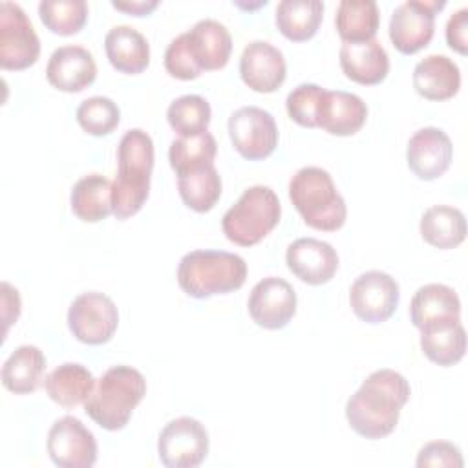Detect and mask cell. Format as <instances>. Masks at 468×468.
<instances>
[{
    "label": "cell",
    "instance_id": "cell-5",
    "mask_svg": "<svg viewBox=\"0 0 468 468\" xmlns=\"http://www.w3.org/2000/svg\"><path fill=\"white\" fill-rule=\"evenodd\" d=\"M289 197L303 221L324 232L338 230L347 218V207L333 177L320 166H303L289 181Z\"/></svg>",
    "mask_w": 468,
    "mask_h": 468
},
{
    "label": "cell",
    "instance_id": "cell-15",
    "mask_svg": "<svg viewBox=\"0 0 468 468\" xmlns=\"http://www.w3.org/2000/svg\"><path fill=\"white\" fill-rule=\"evenodd\" d=\"M453 146L446 132L435 126L417 130L406 148V161L410 170L424 181L441 177L452 165Z\"/></svg>",
    "mask_w": 468,
    "mask_h": 468
},
{
    "label": "cell",
    "instance_id": "cell-40",
    "mask_svg": "<svg viewBox=\"0 0 468 468\" xmlns=\"http://www.w3.org/2000/svg\"><path fill=\"white\" fill-rule=\"evenodd\" d=\"M466 31H468V9L461 7L446 22V42L452 49H455L461 55H466L468 51Z\"/></svg>",
    "mask_w": 468,
    "mask_h": 468
},
{
    "label": "cell",
    "instance_id": "cell-27",
    "mask_svg": "<svg viewBox=\"0 0 468 468\" xmlns=\"http://www.w3.org/2000/svg\"><path fill=\"white\" fill-rule=\"evenodd\" d=\"M95 386L91 371L77 362H66L55 367L46 378L44 388L48 397L64 408H75L90 397Z\"/></svg>",
    "mask_w": 468,
    "mask_h": 468
},
{
    "label": "cell",
    "instance_id": "cell-16",
    "mask_svg": "<svg viewBox=\"0 0 468 468\" xmlns=\"http://www.w3.org/2000/svg\"><path fill=\"white\" fill-rule=\"evenodd\" d=\"M241 80L258 93L276 91L287 75L283 53L265 40H252L239 57Z\"/></svg>",
    "mask_w": 468,
    "mask_h": 468
},
{
    "label": "cell",
    "instance_id": "cell-30",
    "mask_svg": "<svg viewBox=\"0 0 468 468\" xmlns=\"http://www.w3.org/2000/svg\"><path fill=\"white\" fill-rule=\"evenodd\" d=\"M324 18V2L320 0H282L276 5V26L280 33L303 42L316 35Z\"/></svg>",
    "mask_w": 468,
    "mask_h": 468
},
{
    "label": "cell",
    "instance_id": "cell-35",
    "mask_svg": "<svg viewBox=\"0 0 468 468\" xmlns=\"http://www.w3.org/2000/svg\"><path fill=\"white\" fill-rule=\"evenodd\" d=\"M218 152V143L210 132H201L197 135L190 137H179L170 143L168 159L170 166L176 170V174L199 166L214 163Z\"/></svg>",
    "mask_w": 468,
    "mask_h": 468
},
{
    "label": "cell",
    "instance_id": "cell-34",
    "mask_svg": "<svg viewBox=\"0 0 468 468\" xmlns=\"http://www.w3.org/2000/svg\"><path fill=\"white\" fill-rule=\"evenodd\" d=\"M38 15L51 33L68 37L84 27L88 4L84 0H42L38 4Z\"/></svg>",
    "mask_w": 468,
    "mask_h": 468
},
{
    "label": "cell",
    "instance_id": "cell-3",
    "mask_svg": "<svg viewBox=\"0 0 468 468\" xmlns=\"http://www.w3.org/2000/svg\"><path fill=\"white\" fill-rule=\"evenodd\" d=\"M146 395V380L132 366L106 369L84 402L86 415L108 431L122 430L135 406Z\"/></svg>",
    "mask_w": 468,
    "mask_h": 468
},
{
    "label": "cell",
    "instance_id": "cell-26",
    "mask_svg": "<svg viewBox=\"0 0 468 468\" xmlns=\"http://www.w3.org/2000/svg\"><path fill=\"white\" fill-rule=\"evenodd\" d=\"M46 356L37 346H18L2 366V384L16 395L33 393L44 380Z\"/></svg>",
    "mask_w": 468,
    "mask_h": 468
},
{
    "label": "cell",
    "instance_id": "cell-29",
    "mask_svg": "<svg viewBox=\"0 0 468 468\" xmlns=\"http://www.w3.org/2000/svg\"><path fill=\"white\" fill-rule=\"evenodd\" d=\"M419 229L426 243L437 249H453L466 238V218L455 207L435 205L424 210Z\"/></svg>",
    "mask_w": 468,
    "mask_h": 468
},
{
    "label": "cell",
    "instance_id": "cell-9",
    "mask_svg": "<svg viewBox=\"0 0 468 468\" xmlns=\"http://www.w3.org/2000/svg\"><path fill=\"white\" fill-rule=\"evenodd\" d=\"M119 325V311L113 300L102 292L79 294L68 309V327L73 336L90 346L108 342Z\"/></svg>",
    "mask_w": 468,
    "mask_h": 468
},
{
    "label": "cell",
    "instance_id": "cell-22",
    "mask_svg": "<svg viewBox=\"0 0 468 468\" xmlns=\"http://www.w3.org/2000/svg\"><path fill=\"white\" fill-rule=\"evenodd\" d=\"M413 88L428 101L452 99L461 88L459 66L446 55H428L413 69Z\"/></svg>",
    "mask_w": 468,
    "mask_h": 468
},
{
    "label": "cell",
    "instance_id": "cell-13",
    "mask_svg": "<svg viewBox=\"0 0 468 468\" xmlns=\"http://www.w3.org/2000/svg\"><path fill=\"white\" fill-rule=\"evenodd\" d=\"M400 298L399 283L382 271L362 272L349 289V305L353 313L367 322H386L397 309Z\"/></svg>",
    "mask_w": 468,
    "mask_h": 468
},
{
    "label": "cell",
    "instance_id": "cell-14",
    "mask_svg": "<svg viewBox=\"0 0 468 468\" xmlns=\"http://www.w3.org/2000/svg\"><path fill=\"white\" fill-rule=\"evenodd\" d=\"M247 307L260 327L282 329L296 313V292L287 280L267 276L252 287Z\"/></svg>",
    "mask_w": 468,
    "mask_h": 468
},
{
    "label": "cell",
    "instance_id": "cell-31",
    "mask_svg": "<svg viewBox=\"0 0 468 468\" xmlns=\"http://www.w3.org/2000/svg\"><path fill=\"white\" fill-rule=\"evenodd\" d=\"M177 188L188 208L208 212L221 196V177L214 163L192 166L177 174Z\"/></svg>",
    "mask_w": 468,
    "mask_h": 468
},
{
    "label": "cell",
    "instance_id": "cell-33",
    "mask_svg": "<svg viewBox=\"0 0 468 468\" xmlns=\"http://www.w3.org/2000/svg\"><path fill=\"white\" fill-rule=\"evenodd\" d=\"M210 117V104L201 95H181L172 101L166 110L168 124L181 137L207 132Z\"/></svg>",
    "mask_w": 468,
    "mask_h": 468
},
{
    "label": "cell",
    "instance_id": "cell-11",
    "mask_svg": "<svg viewBox=\"0 0 468 468\" xmlns=\"http://www.w3.org/2000/svg\"><path fill=\"white\" fill-rule=\"evenodd\" d=\"M229 135L238 154L249 161L265 159L278 146L276 121L260 106L238 108L229 117Z\"/></svg>",
    "mask_w": 468,
    "mask_h": 468
},
{
    "label": "cell",
    "instance_id": "cell-8",
    "mask_svg": "<svg viewBox=\"0 0 468 468\" xmlns=\"http://www.w3.org/2000/svg\"><path fill=\"white\" fill-rule=\"evenodd\" d=\"M157 453L166 468H196L208 455V431L194 417H177L161 430Z\"/></svg>",
    "mask_w": 468,
    "mask_h": 468
},
{
    "label": "cell",
    "instance_id": "cell-38",
    "mask_svg": "<svg viewBox=\"0 0 468 468\" xmlns=\"http://www.w3.org/2000/svg\"><path fill=\"white\" fill-rule=\"evenodd\" d=\"M165 68L166 71L179 80H192L201 75V68L196 64L185 33L177 35L165 51Z\"/></svg>",
    "mask_w": 468,
    "mask_h": 468
},
{
    "label": "cell",
    "instance_id": "cell-12",
    "mask_svg": "<svg viewBox=\"0 0 468 468\" xmlns=\"http://www.w3.org/2000/svg\"><path fill=\"white\" fill-rule=\"evenodd\" d=\"M46 448L60 468H91L97 461L93 433L73 415H64L51 424Z\"/></svg>",
    "mask_w": 468,
    "mask_h": 468
},
{
    "label": "cell",
    "instance_id": "cell-28",
    "mask_svg": "<svg viewBox=\"0 0 468 468\" xmlns=\"http://www.w3.org/2000/svg\"><path fill=\"white\" fill-rule=\"evenodd\" d=\"M73 214L88 223H97L113 212L112 183L101 174L80 177L69 196Z\"/></svg>",
    "mask_w": 468,
    "mask_h": 468
},
{
    "label": "cell",
    "instance_id": "cell-32",
    "mask_svg": "<svg viewBox=\"0 0 468 468\" xmlns=\"http://www.w3.org/2000/svg\"><path fill=\"white\" fill-rule=\"evenodd\" d=\"M380 13L373 0H342L336 7L335 26L344 42H364L375 38Z\"/></svg>",
    "mask_w": 468,
    "mask_h": 468
},
{
    "label": "cell",
    "instance_id": "cell-2",
    "mask_svg": "<svg viewBox=\"0 0 468 468\" xmlns=\"http://www.w3.org/2000/svg\"><path fill=\"white\" fill-rule=\"evenodd\" d=\"M117 176L112 183L113 216L128 219L137 214L150 194V177L154 168L152 137L141 130H128L117 146Z\"/></svg>",
    "mask_w": 468,
    "mask_h": 468
},
{
    "label": "cell",
    "instance_id": "cell-39",
    "mask_svg": "<svg viewBox=\"0 0 468 468\" xmlns=\"http://www.w3.org/2000/svg\"><path fill=\"white\" fill-rule=\"evenodd\" d=\"M415 464H417L419 468H424V466L463 468V466H464V461H463V453H461L459 446H455L453 442H448V441H431V442H426V444L419 450Z\"/></svg>",
    "mask_w": 468,
    "mask_h": 468
},
{
    "label": "cell",
    "instance_id": "cell-23",
    "mask_svg": "<svg viewBox=\"0 0 468 468\" xmlns=\"http://www.w3.org/2000/svg\"><path fill=\"white\" fill-rule=\"evenodd\" d=\"M410 318L417 329L435 322L461 320V300L444 283H426L419 287L410 303Z\"/></svg>",
    "mask_w": 468,
    "mask_h": 468
},
{
    "label": "cell",
    "instance_id": "cell-6",
    "mask_svg": "<svg viewBox=\"0 0 468 468\" xmlns=\"http://www.w3.org/2000/svg\"><path fill=\"white\" fill-rule=\"evenodd\" d=\"M280 216L282 205L276 192L271 186L254 185L223 214L221 229L229 241L252 247L278 225Z\"/></svg>",
    "mask_w": 468,
    "mask_h": 468
},
{
    "label": "cell",
    "instance_id": "cell-36",
    "mask_svg": "<svg viewBox=\"0 0 468 468\" xmlns=\"http://www.w3.org/2000/svg\"><path fill=\"white\" fill-rule=\"evenodd\" d=\"M121 121L119 106L102 95L90 97L82 101L77 108V122L80 128L95 137L112 133Z\"/></svg>",
    "mask_w": 468,
    "mask_h": 468
},
{
    "label": "cell",
    "instance_id": "cell-1",
    "mask_svg": "<svg viewBox=\"0 0 468 468\" xmlns=\"http://www.w3.org/2000/svg\"><path fill=\"white\" fill-rule=\"evenodd\" d=\"M411 395L410 382L395 369L373 371L346 402V419L366 439L389 435Z\"/></svg>",
    "mask_w": 468,
    "mask_h": 468
},
{
    "label": "cell",
    "instance_id": "cell-41",
    "mask_svg": "<svg viewBox=\"0 0 468 468\" xmlns=\"http://www.w3.org/2000/svg\"><path fill=\"white\" fill-rule=\"evenodd\" d=\"M112 5L119 11H124L128 15H133V16H144L148 13H152L159 2L157 0H132V2H112Z\"/></svg>",
    "mask_w": 468,
    "mask_h": 468
},
{
    "label": "cell",
    "instance_id": "cell-37",
    "mask_svg": "<svg viewBox=\"0 0 468 468\" xmlns=\"http://www.w3.org/2000/svg\"><path fill=\"white\" fill-rule=\"evenodd\" d=\"M324 88L318 84H298L285 99L289 117L305 128H316V115Z\"/></svg>",
    "mask_w": 468,
    "mask_h": 468
},
{
    "label": "cell",
    "instance_id": "cell-21",
    "mask_svg": "<svg viewBox=\"0 0 468 468\" xmlns=\"http://www.w3.org/2000/svg\"><path fill=\"white\" fill-rule=\"evenodd\" d=\"M185 37L188 49L201 71L221 69L227 66L232 51V37L221 22L203 18L196 22L192 29L185 31Z\"/></svg>",
    "mask_w": 468,
    "mask_h": 468
},
{
    "label": "cell",
    "instance_id": "cell-25",
    "mask_svg": "<svg viewBox=\"0 0 468 468\" xmlns=\"http://www.w3.org/2000/svg\"><path fill=\"white\" fill-rule=\"evenodd\" d=\"M420 349L435 364L448 367L466 353V331L461 320H446L420 329Z\"/></svg>",
    "mask_w": 468,
    "mask_h": 468
},
{
    "label": "cell",
    "instance_id": "cell-19",
    "mask_svg": "<svg viewBox=\"0 0 468 468\" xmlns=\"http://www.w3.org/2000/svg\"><path fill=\"white\" fill-rule=\"evenodd\" d=\"M367 119L366 102L349 91L342 90H324L320 99L316 126L325 130L331 135H353L356 133Z\"/></svg>",
    "mask_w": 468,
    "mask_h": 468
},
{
    "label": "cell",
    "instance_id": "cell-17",
    "mask_svg": "<svg viewBox=\"0 0 468 468\" xmlns=\"http://www.w3.org/2000/svg\"><path fill=\"white\" fill-rule=\"evenodd\" d=\"M289 271L309 285L327 283L338 269V254L331 243L316 238H298L285 252Z\"/></svg>",
    "mask_w": 468,
    "mask_h": 468
},
{
    "label": "cell",
    "instance_id": "cell-4",
    "mask_svg": "<svg viewBox=\"0 0 468 468\" xmlns=\"http://www.w3.org/2000/svg\"><path fill=\"white\" fill-rule=\"evenodd\" d=\"M247 280V263L227 250H192L177 265V283L192 298L203 300L239 289Z\"/></svg>",
    "mask_w": 468,
    "mask_h": 468
},
{
    "label": "cell",
    "instance_id": "cell-20",
    "mask_svg": "<svg viewBox=\"0 0 468 468\" xmlns=\"http://www.w3.org/2000/svg\"><path fill=\"white\" fill-rule=\"evenodd\" d=\"M338 58L346 77L364 86L382 82L389 71V57L377 38L344 42L340 46Z\"/></svg>",
    "mask_w": 468,
    "mask_h": 468
},
{
    "label": "cell",
    "instance_id": "cell-24",
    "mask_svg": "<svg viewBox=\"0 0 468 468\" xmlns=\"http://www.w3.org/2000/svg\"><path fill=\"white\" fill-rule=\"evenodd\" d=\"M104 49L110 64L128 75H137L150 64V46L143 33L132 26H115L104 37Z\"/></svg>",
    "mask_w": 468,
    "mask_h": 468
},
{
    "label": "cell",
    "instance_id": "cell-10",
    "mask_svg": "<svg viewBox=\"0 0 468 468\" xmlns=\"http://www.w3.org/2000/svg\"><path fill=\"white\" fill-rule=\"evenodd\" d=\"M444 5V0H406L397 5L389 20L393 46L404 55L426 48L435 33V15Z\"/></svg>",
    "mask_w": 468,
    "mask_h": 468
},
{
    "label": "cell",
    "instance_id": "cell-7",
    "mask_svg": "<svg viewBox=\"0 0 468 468\" xmlns=\"http://www.w3.org/2000/svg\"><path fill=\"white\" fill-rule=\"evenodd\" d=\"M40 40L26 11L15 2L0 4V66L4 69H26L37 62Z\"/></svg>",
    "mask_w": 468,
    "mask_h": 468
},
{
    "label": "cell",
    "instance_id": "cell-18",
    "mask_svg": "<svg viewBox=\"0 0 468 468\" xmlns=\"http://www.w3.org/2000/svg\"><path fill=\"white\" fill-rule=\"evenodd\" d=\"M46 77L57 90L77 93L93 84L97 77V64L86 48L60 46L48 60Z\"/></svg>",
    "mask_w": 468,
    "mask_h": 468
}]
</instances>
